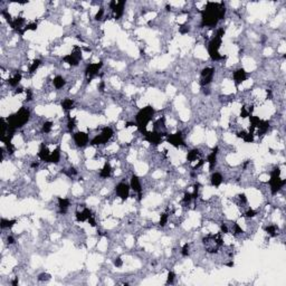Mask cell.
<instances>
[{
	"instance_id": "6da1fadb",
	"label": "cell",
	"mask_w": 286,
	"mask_h": 286,
	"mask_svg": "<svg viewBox=\"0 0 286 286\" xmlns=\"http://www.w3.org/2000/svg\"><path fill=\"white\" fill-rule=\"evenodd\" d=\"M153 113H154V111H153L152 107L147 106L136 114V124H138V128L141 132H145L148 123L152 119Z\"/></svg>"
},
{
	"instance_id": "7a4b0ae2",
	"label": "cell",
	"mask_w": 286,
	"mask_h": 286,
	"mask_svg": "<svg viewBox=\"0 0 286 286\" xmlns=\"http://www.w3.org/2000/svg\"><path fill=\"white\" fill-rule=\"evenodd\" d=\"M281 175V170L279 168H276L272 171V175H271V180H269V185H271V189H272L273 194H276L278 190L281 189L283 186L286 183V180L281 179L279 178Z\"/></svg>"
},
{
	"instance_id": "3957f363",
	"label": "cell",
	"mask_w": 286,
	"mask_h": 286,
	"mask_svg": "<svg viewBox=\"0 0 286 286\" xmlns=\"http://www.w3.org/2000/svg\"><path fill=\"white\" fill-rule=\"evenodd\" d=\"M221 45V38H218L217 36L215 38H212L211 42L209 43V47H208V51H209V55L213 60H219L222 58V56L219 54V47Z\"/></svg>"
},
{
	"instance_id": "277c9868",
	"label": "cell",
	"mask_w": 286,
	"mask_h": 286,
	"mask_svg": "<svg viewBox=\"0 0 286 286\" xmlns=\"http://www.w3.org/2000/svg\"><path fill=\"white\" fill-rule=\"evenodd\" d=\"M81 58H82V51H81V48L74 47V51L64 57V62L69 65H72V66H76V65L78 64Z\"/></svg>"
},
{
	"instance_id": "5b68a950",
	"label": "cell",
	"mask_w": 286,
	"mask_h": 286,
	"mask_svg": "<svg viewBox=\"0 0 286 286\" xmlns=\"http://www.w3.org/2000/svg\"><path fill=\"white\" fill-rule=\"evenodd\" d=\"M213 73H215V69L211 68V67H207V68L202 69L201 72V81H200V84L202 86H207L209 84L211 83L212 78H213Z\"/></svg>"
},
{
	"instance_id": "8992f818",
	"label": "cell",
	"mask_w": 286,
	"mask_h": 286,
	"mask_svg": "<svg viewBox=\"0 0 286 286\" xmlns=\"http://www.w3.org/2000/svg\"><path fill=\"white\" fill-rule=\"evenodd\" d=\"M102 67V63H94V64H89L87 66V68L85 70L86 73V77L88 79H92L94 76H96L100 72V69Z\"/></svg>"
},
{
	"instance_id": "52a82bcc",
	"label": "cell",
	"mask_w": 286,
	"mask_h": 286,
	"mask_svg": "<svg viewBox=\"0 0 286 286\" xmlns=\"http://www.w3.org/2000/svg\"><path fill=\"white\" fill-rule=\"evenodd\" d=\"M116 194L122 200H126L130 194V187L126 183H120L116 187Z\"/></svg>"
},
{
	"instance_id": "ba28073f",
	"label": "cell",
	"mask_w": 286,
	"mask_h": 286,
	"mask_svg": "<svg viewBox=\"0 0 286 286\" xmlns=\"http://www.w3.org/2000/svg\"><path fill=\"white\" fill-rule=\"evenodd\" d=\"M74 141L78 147H84L88 142V135L84 132H77L74 134Z\"/></svg>"
},
{
	"instance_id": "9c48e42d",
	"label": "cell",
	"mask_w": 286,
	"mask_h": 286,
	"mask_svg": "<svg viewBox=\"0 0 286 286\" xmlns=\"http://www.w3.org/2000/svg\"><path fill=\"white\" fill-rule=\"evenodd\" d=\"M162 134L160 132H150V133H145V140L149 141L150 143L153 144H159L161 142Z\"/></svg>"
},
{
	"instance_id": "30bf717a",
	"label": "cell",
	"mask_w": 286,
	"mask_h": 286,
	"mask_svg": "<svg viewBox=\"0 0 286 286\" xmlns=\"http://www.w3.org/2000/svg\"><path fill=\"white\" fill-rule=\"evenodd\" d=\"M168 141H169V143H170L171 145L178 148V147H179L180 144H182V142H183V141H182V136H181V132H177V133L175 134L169 135Z\"/></svg>"
},
{
	"instance_id": "8fae6325",
	"label": "cell",
	"mask_w": 286,
	"mask_h": 286,
	"mask_svg": "<svg viewBox=\"0 0 286 286\" xmlns=\"http://www.w3.org/2000/svg\"><path fill=\"white\" fill-rule=\"evenodd\" d=\"M131 188H132V189H133L135 192H138V194H140V197H141L142 188H141V183H140L139 178L136 177V175H133V177H132V179H131Z\"/></svg>"
},
{
	"instance_id": "7c38bea8",
	"label": "cell",
	"mask_w": 286,
	"mask_h": 286,
	"mask_svg": "<svg viewBox=\"0 0 286 286\" xmlns=\"http://www.w3.org/2000/svg\"><path fill=\"white\" fill-rule=\"evenodd\" d=\"M246 77H247V75H246V72L244 69H238V70H236L234 73V79H235V82L237 84L243 83L246 79Z\"/></svg>"
},
{
	"instance_id": "4fadbf2b",
	"label": "cell",
	"mask_w": 286,
	"mask_h": 286,
	"mask_svg": "<svg viewBox=\"0 0 286 286\" xmlns=\"http://www.w3.org/2000/svg\"><path fill=\"white\" fill-rule=\"evenodd\" d=\"M59 159H60V150H59V148H57V149H55L53 152H51V155H49V158H48L47 162L57 163V162L59 161Z\"/></svg>"
},
{
	"instance_id": "5bb4252c",
	"label": "cell",
	"mask_w": 286,
	"mask_h": 286,
	"mask_svg": "<svg viewBox=\"0 0 286 286\" xmlns=\"http://www.w3.org/2000/svg\"><path fill=\"white\" fill-rule=\"evenodd\" d=\"M49 155H51V152L48 151V149H47L45 145H42V148H40L39 152H38V157H39V159L43 160V161H47L48 158H49Z\"/></svg>"
},
{
	"instance_id": "9a60e30c",
	"label": "cell",
	"mask_w": 286,
	"mask_h": 286,
	"mask_svg": "<svg viewBox=\"0 0 286 286\" xmlns=\"http://www.w3.org/2000/svg\"><path fill=\"white\" fill-rule=\"evenodd\" d=\"M112 135H113V131H112L111 128H104V129L102 130L101 138L103 139L104 142L109 141V140L112 138Z\"/></svg>"
},
{
	"instance_id": "2e32d148",
	"label": "cell",
	"mask_w": 286,
	"mask_h": 286,
	"mask_svg": "<svg viewBox=\"0 0 286 286\" xmlns=\"http://www.w3.org/2000/svg\"><path fill=\"white\" fill-rule=\"evenodd\" d=\"M111 172H112L111 166H110L109 163H105V166H103V169H102L101 172H100V175H101L102 178H109L110 175H111Z\"/></svg>"
},
{
	"instance_id": "e0dca14e",
	"label": "cell",
	"mask_w": 286,
	"mask_h": 286,
	"mask_svg": "<svg viewBox=\"0 0 286 286\" xmlns=\"http://www.w3.org/2000/svg\"><path fill=\"white\" fill-rule=\"evenodd\" d=\"M222 182V177L220 173H213L211 177V185L215 186V187H218L220 186Z\"/></svg>"
},
{
	"instance_id": "ac0fdd59",
	"label": "cell",
	"mask_w": 286,
	"mask_h": 286,
	"mask_svg": "<svg viewBox=\"0 0 286 286\" xmlns=\"http://www.w3.org/2000/svg\"><path fill=\"white\" fill-rule=\"evenodd\" d=\"M58 206H59L62 212H66L69 206V200L65 198H58Z\"/></svg>"
},
{
	"instance_id": "d6986e66",
	"label": "cell",
	"mask_w": 286,
	"mask_h": 286,
	"mask_svg": "<svg viewBox=\"0 0 286 286\" xmlns=\"http://www.w3.org/2000/svg\"><path fill=\"white\" fill-rule=\"evenodd\" d=\"M20 81H21V74H19V73H17V74L14 75V77H11V78L8 79V83H9L10 86H17L19 83H20Z\"/></svg>"
},
{
	"instance_id": "ffe728a7",
	"label": "cell",
	"mask_w": 286,
	"mask_h": 286,
	"mask_svg": "<svg viewBox=\"0 0 286 286\" xmlns=\"http://www.w3.org/2000/svg\"><path fill=\"white\" fill-rule=\"evenodd\" d=\"M217 151V150H216ZM216 151H213V152H211L209 155H208V159L207 161L208 163H209V166H210V168H212V166L216 164V161H217V152Z\"/></svg>"
},
{
	"instance_id": "44dd1931",
	"label": "cell",
	"mask_w": 286,
	"mask_h": 286,
	"mask_svg": "<svg viewBox=\"0 0 286 286\" xmlns=\"http://www.w3.org/2000/svg\"><path fill=\"white\" fill-rule=\"evenodd\" d=\"M53 83H54V86L56 88H62L65 85V79L62 76H56L53 81Z\"/></svg>"
},
{
	"instance_id": "7402d4cb",
	"label": "cell",
	"mask_w": 286,
	"mask_h": 286,
	"mask_svg": "<svg viewBox=\"0 0 286 286\" xmlns=\"http://www.w3.org/2000/svg\"><path fill=\"white\" fill-rule=\"evenodd\" d=\"M62 106H63L64 110H72L73 106H74V102L72 101L70 98H66V100L62 102Z\"/></svg>"
},
{
	"instance_id": "603a6c76",
	"label": "cell",
	"mask_w": 286,
	"mask_h": 286,
	"mask_svg": "<svg viewBox=\"0 0 286 286\" xmlns=\"http://www.w3.org/2000/svg\"><path fill=\"white\" fill-rule=\"evenodd\" d=\"M198 154H199L198 150H191L190 152H188V155H187L188 161H190V162L194 161V160L197 159V157H198Z\"/></svg>"
},
{
	"instance_id": "cb8c5ba5",
	"label": "cell",
	"mask_w": 286,
	"mask_h": 286,
	"mask_svg": "<svg viewBox=\"0 0 286 286\" xmlns=\"http://www.w3.org/2000/svg\"><path fill=\"white\" fill-rule=\"evenodd\" d=\"M39 65H40V59H35V60H34V62L32 63V65L29 66V73H30V74L35 73V72H36V69L39 67Z\"/></svg>"
},
{
	"instance_id": "d4e9b609",
	"label": "cell",
	"mask_w": 286,
	"mask_h": 286,
	"mask_svg": "<svg viewBox=\"0 0 286 286\" xmlns=\"http://www.w3.org/2000/svg\"><path fill=\"white\" fill-rule=\"evenodd\" d=\"M16 220H7V219H2L1 220V227L2 228H10L15 225Z\"/></svg>"
},
{
	"instance_id": "484cf974",
	"label": "cell",
	"mask_w": 286,
	"mask_h": 286,
	"mask_svg": "<svg viewBox=\"0 0 286 286\" xmlns=\"http://www.w3.org/2000/svg\"><path fill=\"white\" fill-rule=\"evenodd\" d=\"M265 230H266V232H267L269 236H272V237H275V236L277 235V230H276V227L275 226H268L265 228Z\"/></svg>"
},
{
	"instance_id": "4316f807",
	"label": "cell",
	"mask_w": 286,
	"mask_h": 286,
	"mask_svg": "<svg viewBox=\"0 0 286 286\" xmlns=\"http://www.w3.org/2000/svg\"><path fill=\"white\" fill-rule=\"evenodd\" d=\"M243 140H244L246 143H252L253 141H254V133H252V132H247Z\"/></svg>"
},
{
	"instance_id": "83f0119b",
	"label": "cell",
	"mask_w": 286,
	"mask_h": 286,
	"mask_svg": "<svg viewBox=\"0 0 286 286\" xmlns=\"http://www.w3.org/2000/svg\"><path fill=\"white\" fill-rule=\"evenodd\" d=\"M51 128H53V123L51 122H45L44 125H43V131L45 133H49L51 131Z\"/></svg>"
},
{
	"instance_id": "f1b7e54d",
	"label": "cell",
	"mask_w": 286,
	"mask_h": 286,
	"mask_svg": "<svg viewBox=\"0 0 286 286\" xmlns=\"http://www.w3.org/2000/svg\"><path fill=\"white\" fill-rule=\"evenodd\" d=\"M168 219H169V216L166 213H162L161 217H160V225L161 226H166V224L168 222Z\"/></svg>"
},
{
	"instance_id": "f546056e",
	"label": "cell",
	"mask_w": 286,
	"mask_h": 286,
	"mask_svg": "<svg viewBox=\"0 0 286 286\" xmlns=\"http://www.w3.org/2000/svg\"><path fill=\"white\" fill-rule=\"evenodd\" d=\"M194 199V194H189V192H187V194H185V197H183V202L186 203H189L191 200Z\"/></svg>"
},
{
	"instance_id": "4dcf8cb0",
	"label": "cell",
	"mask_w": 286,
	"mask_h": 286,
	"mask_svg": "<svg viewBox=\"0 0 286 286\" xmlns=\"http://www.w3.org/2000/svg\"><path fill=\"white\" fill-rule=\"evenodd\" d=\"M68 129H69V131H72V130L74 129L75 128V125H76V120L75 119H72V117H69L68 119Z\"/></svg>"
},
{
	"instance_id": "1f68e13d",
	"label": "cell",
	"mask_w": 286,
	"mask_h": 286,
	"mask_svg": "<svg viewBox=\"0 0 286 286\" xmlns=\"http://www.w3.org/2000/svg\"><path fill=\"white\" fill-rule=\"evenodd\" d=\"M173 281H175V273L169 272V274H168V278H166V283H168V284H172Z\"/></svg>"
},
{
	"instance_id": "d6a6232c",
	"label": "cell",
	"mask_w": 286,
	"mask_h": 286,
	"mask_svg": "<svg viewBox=\"0 0 286 286\" xmlns=\"http://www.w3.org/2000/svg\"><path fill=\"white\" fill-rule=\"evenodd\" d=\"M181 254H182V256H188V255H189V245L186 244L185 246L182 247Z\"/></svg>"
},
{
	"instance_id": "836d02e7",
	"label": "cell",
	"mask_w": 286,
	"mask_h": 286,
	"mask_svg": "<svg viewBox=\"0 0 286 286\" xmlns=\"http://www.w3.org/2000/svg\"><path fill=\"white\" fill-rule=\"evenodd\" d=\"M240 116H241V117H247V116H250L248 110H247V107H241V111H240Z\"/></svg>"
},
{
	"instance_id": "e575fe53",
	"label": "cell",
	"mask_w": 286,
	"mask_h": 286,
	"mask_svg": "<svg viewBox=\"0 0 286 286\" xmlns=\"http://www.w3.org/2000/svg\"><path fill=\"white\" fill-rule=\"evenodd\" d=\"M49 278H51V276H49L48 274H45V273H44V274H40V275H39V277H38V279H39L40 282H43V281H48Z\"/></svg>"
},
{
	"instance_id": "d590c367",
	"label": "cell",
	"mask_w": 286,
	"mask_h": 286,
	"mask_svg": "<svg viewBox=\"0 0 286 286\" xmlns=\"http://www.w3.org/2000/svg\"><path fill=\"white\" fill-rule=\"evenodd\" d=\"M255 215H256V212H255L254 210H253V209H248L245 216H246L247 218H253V217L255 216Z\"/></svg>"
},
{
	"instance_id": "8d00e7d4",
	"label": "cell",
	"mask_w": 286,
	"mask_h": 286,
	"mask_svg": "<svg viewBox=\"0 0 286 286\" xmlns=\"http://www.w3.org/2000/svg\"><path fill=\"white\" fill-rule=\"evenodd\" d=\"M103 14H104V10H103V9L101 8V9L98 10V12L96 14V16H95V19H96V20H101V19H102V16H103Z\"/></svg>"
},
{
	"instance_id": "74e56055",
	"label": "cell",
	"mask_w": 286,
	"mask_h": 286,
	"mask_svg": "<svg viewBox=\"0 0 286 286\" xmlns=\"http://www.w3.org/2000/svg\"><path fill=\"white\" fill-rule=\"evenodd\" d=\"M122 259L121 258H116L115 260H114V265H115L116 267H121L122 266Z\"/></svg>"
},
{
	"instance_id": "f35d334b",
	"label": "cell",
	"mask_w": 286,
	"mask_h": 286,
	"mask_svg": "<svg viewBox=\"0 0 286 286\" xmlns=\"http://www.w3.org/2000/svg\"><path fill=\"white\" fill-rule=\"evenodd\" d=\"M87 221L89 222V224H91V226H92V227H95V226H96V222H95V220H94L93 216H92L91 218H89V219H88Z\"/></svg>"
},
{
	"instance_id": "ab89813d",
	"label": "cell",
	"mask_w": 286,
	"mask_h": 286,
	"mask_svg": "<svg viewBox=\"0 0 286 286\" xmlns=\"http://www.w3.org/2000/svg\"><path fill=\"white\" fill-rule=\"evenodd\" d=\"M104 86H105V84L102 82V83L100 84V86H98V89H100L101 92H103V91H104Z\"/></svg>"
},
{
	"instance_id": "60d3db41",
	"label": "cell",
	"mask_w": 286,
	"mask_h": 286,
	"mask_svg": "<svg viewBox=\"0 0 286 286\" xmlns=\"http://www.w3.org/2000/svg\"><path fill=\"white\" fill-rule=\"evenodd\" d=\"M7 240H8V244H14V243H15V240H14V238H12V237H8V239H7Z\"/></svg>"
},
{
	"instance_id": "b9f144b4",
	"label": "cell",
	"mask_w": 286,
	"mask_h": 286,
	"mask_svg": "<svg viewBox=\"0 0 286 286\" xmlns=\"http://www.w3.org/2000/svg\"><path fill=\"white\" fill-rule=\"evenodd\" d=\"M37 166H38V163H35V162H34L32 164V168H37Z\"/></svg>"
},
{
	"instance_id": "7bdbcfd3",
	"label": "cell",
	"mask_w": 286,
	"mask_h": 286,
	"mask_svg": "<svg viewBox=\"0 0 286 286\" xmlns=\"http://www.w3.org/2000/svg\"><path fill=\"white\" fill-rule=\"evenodd\" d=\"M227 266H229V267H232V266H234V263H232V262H230V263L227 264Z\"/></svg>"
}]
</instances>
